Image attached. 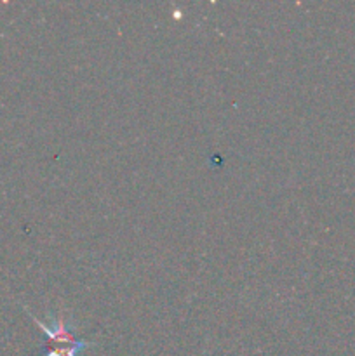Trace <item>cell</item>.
I'll use <instances>...</instances> for the list:
<instances>
[{
	"label": "cell",
	"instance_id": "6da1fadb",
	"mask_svg": "<svg viewBox=\"0 0 355 356\" xmlns=\"http://www.w3.org/2000/svg\"><path fill=\"white\" fill-rule=\"evenodd\" d=\"M24 312L30 315L35 325L42 329V332L47 337V344H45L47 355L45 356H80L86 350L96 346L94 341H84L77 337L73 323L70 322V318H66L65 312L59 313V316L49 315L51 325H45L44 322L35 318L26 308H24Z\"/></svg>",
	"mask_w": 355,
	"mask_h": 356
}]
</instances>
